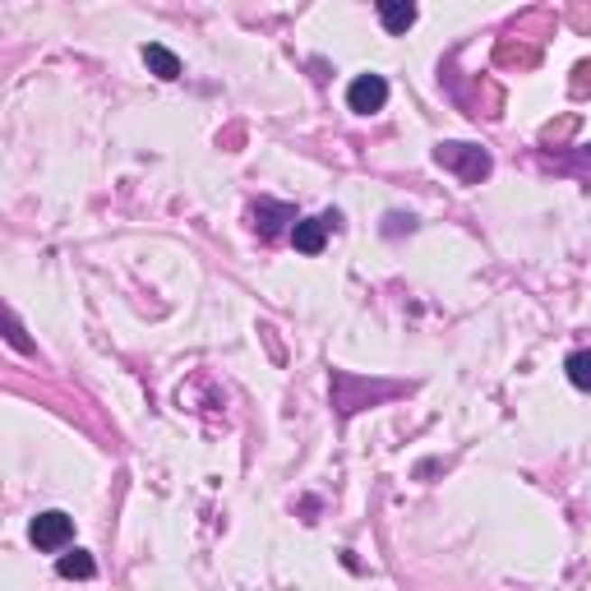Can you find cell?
Returning a JSON list of instances; mask_svg holds the SVG:
<instances>
[{
    "label": "cell",
    "mask_w": 591,
    "mask_h": 591,
    "mask_svg": "<svg viewBox=\"0 0 591 591\" xmlns=\"http://www.w3.org/2000/svg\"><path fill=\"white\" fill-rule=\"evenodd\" d=\"M568 379L577 388H591V351H573L568 356Z\"/></svg>",
    "instance_id": "30bf717a"
},
{
    "label": "cell",
    "mask_w": 591,
    "mask_h": 591,
    "mask_svg": "<svg viewBox=\"0 0 591 591\" xmlns=\"http://www.w3.org/2000/svg\"><path fill=\"white\" fill-rule=\"evenodd\" d=\"M388 392H398V383H365V379H351V374H333V407L342 411V416H351V411H361L365 402H374V398H388Z\"/></svg>",
    "instance_id": "7a4b0ae2"
},
{
    "label": "cell",
    "mask_w": 591,
    "mask_h": 591,
    "mask_svg": "<svg viewBox=\"0 0 591 591\" xmlns=\"http://www.w3.org/2000/svg\"><path fill=\"white\" fill-rule=\"evenodd\" d=\"M573 93H577V97L591 93V60H582V65L573 69Z\"/></svg>",
    "instance_id": "7c38bea8"
},
{
    "label": "cell",
    "mask_w": 591,
    "mask_h": 591,
    "mask_svg": "<svg viewBox=\"0 0 591 591\" xmlns=\"http://www.w3.org/2000/svg\"><path fill=\"white\" fill-rule=\"evenodd\" d=\"M291 241H296V250H300V254H319V250H324V241H328L324 217H305V222H296V226H291Z\"/></svg>",
    "instance_id": "5b68a950"
},
{
    "label": "cell",
    "mask_w": 591,
    "mask_h": 591,
    "mask_svg": "<svg viewBox=\"0 0 591 591\" xmlns=\"http://www.w3.org/2000/svg\"><path fill=\"white\" fill-rule=\"evenodd\" d=\"M435 162L448 167L462 185H481L490 176V152L476 148V143H439L435 148Z\"/></svg>",
    "instance_id": "6da1fadb"
},
{
    "label": "cell",
    "mask_w": 591,
    "mask_h": 591,
    "mask_svg": "<svg viewBox=\"0 0 591 591\" xmlns=\"http://www.w3.org/2000/svg\"><path fill=\"white\" fill-rule=\"evenodd\" d=\"M56 568H60V577H78V582L97 573L93 555H84V549H74V555H60V564H56Z\"/></svg>",
    "instance_id": "9c48e42d"
},
{
    "label": "cell",
    "mask_w": 591,
    "mask_h": 591,
    "mask_svg": "<svg viewBox=\"0 0 591 591\" xmlns=\"http://www.w3.org/2000/svg\"><path fill=\"white\" fill-rule=\"evenodd\" d=\"M143 60H148V69H152L157 78H167V84H171V78H180V60H176V51H167L162 42H148V47H143Z\"/></svg>",
    "instance_id": "8992f818"
},
{
    "label": "cell",
    "mask_w": 591,
    "mask_h": 591,
    "mask_svg": "<svg viewBox=\"0 0 591 591\" xmlns=\"http://www.w3.org/2000/svg\"><path fill=\"white\" fill-rule=\"evenodd\" d=\"M411 226H416L411 217H402V213H388V226H383V231H388V235H398V231H411Z\"/></svg>",
    "instance_id": "4fadbf2b"
},
{
    "label": "cell",
    "mask_w": 591,
    "mask_h": 591,
    "mask_svg": "<svg viewBox=\"0 0 591 591\" xmlns=\"http://www.w3.org/2000/svg\"><path fill=\"white\" fill-rule=\"evenodd\" d=\"M5 337H10L14 351H32V342H28V333H23V324L14 319V314H5Z\"/></svg>",
    "instance_id": "8fae6325"
},
{
    "label": "cell",
    "mask_w": 591,
    "mask_h": 591,
    "mask_svg": "<svg viewBox=\"0 0 591 591\" xmlns=\"http://www.w3.org/2000/svg\"><path fill=\"white\" fill-rule=\"evenodd\" d=\"M291 217H296V208H287V204H259V208H254V226H259L263 235H278L282 222H291Z\"/></svg>",
    "instance_id": "ba28073f"
},
{
    "label": "cell",
    "mask_w": 591,
    "mask_h": 591,
    "mask_svg": "<svg viewBox=\"0 0 591 591\" xmlns=\"http://www.w3.org/2000/svg\"><path fill=\"white\" fill-rule=\"evenodd\" d=\"M28 536H32L37 549H60V545L74 536V518L60 513V508H51V513H37L32 527H28Z\"/></svg>",
    "instance_id": "277c9868"
},
{
    "label": "cell",
    "mask_w": 591,
    "mask_h": 591,
    "mask_svg": "<svg viewBox=\"0 0 591 591\" xmlns=\"http://www.w3.org/2000/svg\"><path fill=\"white\" fill-rule=\"evenodd\" d=\"M383 102H388V78H383V74H361V78H351L346 106L356 111V115H374Z\"/></svg>",
    "instance_id": "3957f363"
},
{
    "label": "cell",
    "mask_w": 591,
    "mask_h": 591,
    "mask_svg": "<svg viewBox=\"0 0 591 591\" xmlns=\"http://www.w3.org/2000/svg\"><path fill=\"white\" fill-rule=\"evenodd\" d=\"M379 19H383L388 32H407V28L416 23V5H411V0H383Z\"/></svg>",
    "instance_id": "52a82bcc"
}]
</instances>
